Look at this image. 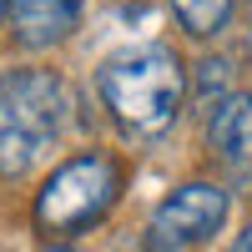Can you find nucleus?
<instances>
[{
    "instance_id": "0eeeda50",
    "label": "nucleus",
    "mask_w": 252,
    "mask_h": 252,
    "mask_svg": "<svg viewBox=\"0 0 252 252\" xmlns=\"http://www.w3.org/2000/svg\"><path fill=\"white\" fill-rule=\"evenodd\" d=\"M177 20L187 26V35H217L227 26V15H232V0H172Z\"/></svg>"
},
{
    "instance_id": "f03ea898",
    "label": "nucleus",
    "mask_w": 252,
    "mask_h": 252,
    "mask_svg": "<svg viewBox=\"0 0 252 252\" xmlns=\"http://www.w3.org/2000/svg\"><path fill=\"white\" fill-rule=\"evenodd\" d=\"M71 116V91L56 71H10L0 81V172L20 177L56 146Z\"/></svg>"
},
{
    "instance_id": "20e7f679",
    "label": "nucleus",
    "mask_w": 252,
    "mask_h": 252,
    "mask_svg": "<svg viewBox=\"0 0 252 252\" xmlns=\"http://www.w3.org/2000/svg\"><path fill=\"white\" fill-rule=\"evenodd\" d=\"M227 192L212 182H187L157 207L152 227H146V252H182L197 247L207 237H217V227L227 222Z\"/></svg>"
},
{
    "instance_id": "f257e3e1",
    "label": "nucleus",
    "mask_w": 252,
    "mask_h": 252,
    "mask_svg": "<svg viewBox=\"0 0 252 252\" xmlns=\"http://www.w3.org/2000/svg\"><path fill=\"white\" fill-rule=\"evenodd\" d=\"M96 91L106 101V111L136 136H157L177 121L182 96H187V76L182 61L166 46H131L101 61Z\"/></svg>"
},
{
    "instance_id": "7ed1b4c3",
    "label": "nucleus",
    "mask_w": 252,
    "mask_h": 252,
    "mask_svg": "<svg viewBox=\"0 0 252 252\" xmlns=\"http://www.w3.org/2000/svg\"><path fill=\"white\" fill-rule=\"evenodd\" d=\"M121 197V166L111 157H71L66 166H56L46 177L35 197V227L40 232H56V237H71V232H86L101 217L116 207Z\"/></svg>"
},
{
    "instance_id": "1a4fd4ad",
    "label": "nucleus",
    "mask_w": 252,
    "mask_h": 252,
    "mask_svg": "<svg viewBox=\"0 0 252 252\" xmlns=\"http://www.w3.org/2000/svg\"><path fill=\"white\" fill-rule=\"evenodd\" d=\"M46 252H81V247H46Z\"/></svg>"
},
{
    "instance_id": "9d476101",
    "label": "nucleus",
    "mask_w": 252,
    "mask_h": 252,
    "mask_svg": "<svg viewBox=\"0 0 252 252\" xmlns=\"http://www.w3.org/2000/svg\"><path fill=\"white\" fill-rule=\"evenodd\" d=\"M0 15H5V0H0Z\"/></svg>"
},
{
    "instance_id": "39448f33",
    "label": "nucleus",
    "mask_w": 252,
    "mask_h": 252,
    "mask_svg": "<svg viewBox=\"0 0 252 252\" xmlns=\"http://www.w3.org/2000/svg\"><path fill=\"white\" fill-rule=\"evenodd\" d=\"M207 141L237 182H252V96L227 91L207 116Z\"/></svg>"
},
{
    "instance_id": "6e6552de",
    "label": "nucleus",
    "mask_w": 252,
    "mask_h": 252,
    "mask_svg": "<svg viewBox=\"0 0 252 252\" xmlns=\"http://www.w3.org/2000/svg\"><path fill=\"white\" fill-rule=\"evenodd\" d=\"M232 252H252V222H247L242 232H237V242H232Z\"/></svg>"
},
{
    "instance_id": "423d86ee",
    "label": "nucleus",
    "mask_w": 252,
    "mask_h": 252,
    "mask_svg": "<svg viewBox=\"0 0 252 252\" xmlns=\"http://www.w3.org/2000/svg\"><path fill=\"white\" fill-rule=\"evenodd\" d=\"M81 5L86 0H5V15L20 35V46L46 51L81 26Z\"/></svg>"
}]
</instances>
